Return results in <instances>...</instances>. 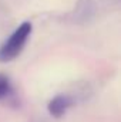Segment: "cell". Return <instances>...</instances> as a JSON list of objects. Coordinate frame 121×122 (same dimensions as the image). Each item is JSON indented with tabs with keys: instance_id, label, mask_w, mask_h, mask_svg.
<instances>
[{
	"instance_id": "7a4b0ae2",
	"label": "cell",
	"mask_w": 121,
	"mask_h": 122,
	"mask_svg": "<svg viewBox=\"0 0 121 122\" xmlns=\"http://www.w3.org/2000/svg\"><path fill=\"white\" fill-rule=\"evenodd\" d=\"M73 105V99L68 97V95H57L56 98H53L50 102H49V112L51 117L54 118H60L63 117L67 109Z\"/></svg>"
},
{
	"instance_id": "3957f363",
	"label": "cell",
	"mask_w": 121,
	"mask_h": 122,
	"mask_svg": "<svg viewBox=\"0 0 121 122\" xmlns=\"http://www.w3.org/2000/svg\"><path fill=\"white\" fill-rule=\"evenodd\" d=\"M11 94V84H10V80L4 75V74H0V99L9 97Z\"/></svg>"
},
{
	"instance_id": "6da1fadb",
	"label": "cell",
	"mask_w": 121,
	"mask_h": 122,
	"mask_svg": "<svg viewBox=\"0 0 121 122\" xmlns=\"http://www.w3.org/2000/svg\"><path fill=\"white\" fill-rule=\"evenodd\" d=\"M31 30H33L31 24L29 21H24L10 34V37L0 47V61L1 62H9V61L14 60L23 51L31 34Z\"/></svg>"
}]
</instances>
